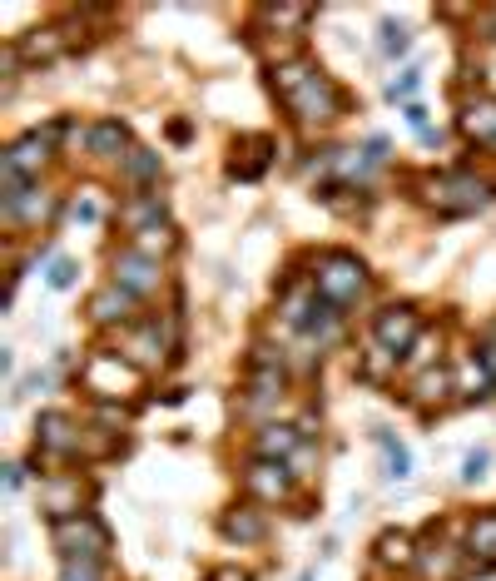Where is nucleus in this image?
<instances>
[{"instance_id": "f257e3e1", "label": "nucleus", "mask_w": 496, "mask_h": 581, "mask_svg": "<svg viewBox=\"0 0 496 581\" xmlns=\"http://www.w3.org/2000/svg\"><path fill=\"white\" fill-rule=\"evenodd\" d=\"M55 547L65 552V562H80V567H95L105 552H110V537L95 517H60L55 522Z\"/></svg>"}, {"instance_id": "f03ea898", "label": "nucleus", "mask_w": 496, "mask_h": 581, "mask_svg": "<svg viewBox=\"0 0 496 581\" xmlns=\"http://www.w3.org/2000/svg\"><path fill=\"white\" fill-rule=\"evenodd\" d=\"M338 105H343V95H338V90H333V80H328V75H318V70H313V75H308V80L288 95V110H293L303 125H328V120L338 115Z\"/></svg>"}, {"instance_id": "7ed1b4c3", "label": "nucleus", "mask_w": 496, "mask_h": 581, "mask_svg": "<svg viewBox=\"0 0 496 581\" xmlns=\"http://www.w3.org/2000/svg\"><path fill=\"white\" fill-rule=\"evenodd\" d=\"M363 284H368V274H363V264H358L353 254H328V259L318 264V293H323L328 303L358 298Z\"/></svg>"}, {"instance_id": "20e7f679", "label": "nucleus", "mask_w": 496, "mask_h": 581, "mask_svg": "<svg viewBox=\"0 0 496 581\" xmlns=\"http://www.w3.org/2000/svg\"><path fill=\"white\" fill-rule=\"evenodd\" d=\"M115 284L129 293H149L159 284V259H149V254H139V249L115 254Z\"/></svg>"}, {"instance_id": "39448f33", "label": "nucleus", "mask_w": 496, "mask_h": 581, "mask_svg": "<svg viewBox=\"0 0 496 581\" xmlns=\"http://www.w3.org/2000/svg\"><path fill=\"white\" fill-rule=\"evenodd\" d=\"M50 140H55V130L15 140V145L5 149V174H10V179H25V174H35V169L45 164V154H50Z\"/></svg>"}, {"instance_id": "423d86ee", "label": "nucleus", "mask_w": 496, "mask_h": 581, "mask_svg": "<svg viewBox=\"0 0 496 581\" xmlns=\"http://www.w3.org/2000/svg\"><path fill=\"white\" fill-rule=\"evenodd\" d=\"M377 348H387V353H402L407 343H412V333H417V313L412 308H387L382 318H377Z\"/></svg>"}, {"instance_id": "0eeeda50", "label": "nucleus", "mask_w": 496, "mask_h": 581, "mask_svg": "<svg viewBox=\"0 0 496 581\" xmlns=\"http://www.w3.org/2000/svg\"><path fill=\"white\" fill-rule=\"evenodd\" d=\"M244 487L253 492V497H263V502H278V497L288 492V467L263 457V462H253V467L244 472Z\"/></svg>"}, {"instance_id": "6e6552de", "label": "nucleus", "mask_w": 496, "mask_h": 581, "mask_svg": "<svg viewBox=\"0 0 496 581\" xmlns=\"http://www.w3.org/2000/svg\"><path fill=\"white\" fill-rule=\"evenodd\" d=\"M65 45H70V40H65V30L45 25V30H30V40L20 45V55H25V60H55Z\"/></svg>"}, {"instance_id": "1a4fd4ad", "label": "nucleus", "mask_w": 496, "mask_h": 581, "mask_svg": "<svg viewBox=\"0 0 496 581\" xmlns=\"http://www.w3.org/2000/svg\"><path fill=\"white\" fill-rule=\"evenodd\" d=\"M40 442H45L50 452H75V447H80V437H70V418H65V413H45V418H40Z\"/></svg>"}, {"instance_id": "9d476101", "label": "nucleus", "mask_w": 496, "mask_h": 581, "mask_svg": "<svg viewBox=\"0 0 496 581\" xmlns=\"http://www.w3.org/2000/svg\"><path fill=\"white\" fill-rule=\"evenodd\" d=\"M134 303V293L120 289V284H110L105 293H95V303H90V313L100 318V323H115V318H124V308Z\"/></svg>"}, {"instance_id": "9b49d317", "label": "nucleus", "mask_w": 496, "mask_h": 581, "mask_svg": "<svg viewBox=\"0 0 496 581\" xmlns=\"http://www.w3.org/2000/svg\"><path fill=\"white\" fill-rule=\"evenodd\" d=\"M124 145H129V130L115 125V120H105V125H95V130H90V149H95V154H105V159H115Z\"/></svg>"}, {"instance_id": "f8f14e48", "label": "nucleus", "mask_w": 496, "mask_h": 581, "mask_svg": "<svg viewBox=\"0 0 496 581\" xmlns=\"http://www.w3.org/2000/svg\"><path fill=\"white\" fill-rule=\"evenodd\" d=\"M159 214H164V199H159V194H144V199L124 204V224H129L134 234H144V229H149L144 219H154V224H159Z\"/></svg>"}, {"instance_id": "ddd939ff", "label": "nucleus", "mask_w": 496, "mask_h": 581, "mask_svg": "<svg viewBox=\"0 0 496 581\" xmlns=\"http://www.w3.org/2000/svg\"><path fill=\"white\" fill-rule=\"evenodd\" d=\"M467 547H472V557H482V562H496V517H477V522H472V537H467Z\"/></svg>"}, {"instance_id": "4468645a", "label": "nucleus", "mask_w": 496, "mask_h": 581, "mask_svg": "<svg viewBox=\"0 0 496 581\" xmlns=\"http://www.w3.org/2000/svg\"><path fill=\"white\" fill-rule=\"evenodd\" d=\"M293 447H298V433H293V428H263V442H258V452H263L268 462H283Z\"/></svg>"}, {"instance_id": "2eb2a0df", "label": "nucleus", "mask_w": 496, "mask_h": 581, "mask_svg": "<svg viewBox=\"0 0 496 581\" xmlns=\"http://www.w3.org/2000/svg\"><path fill=\"white\" fill-rule=\"evenodd\" d=\"M462 130H467V135H496V100H477V105H467Z\"/></svg>"}, {"instance_id": "dca6fc26", "label": "nucleus", "mask_w": 496, "mask_h": 581, "mask_svg": "<svg viewBox=\"0 0 496 581\" xmlns=\"http://www.w3.org/2000/svg\"><path fill=\"white\" fill-rule=\"evenodd\" d=\"M129 249H139V254H149V259H154V254H169V249H174V229L149 224L144 234H134V244H129Z\"/></svg>"}, {"instance_id": "f3484780", "label": "nucleus", "mask_w": 496, "mask_h": 581, "mask_svg": "<svg viewBox=\"0 0 496 581\" xmlns=\"http://www.w3.org/2000/svg\"><path fill=\"white\" fill-rule=\"evenodd\" d=\"M124 174H129V179H154V174H159V154H149V149L124 154Z\"/></svg>"}, {"instance_id": "a211bd4d", "label": "nucleus", "mask_w": 496, "mask_h": 581, "mask_svg": "<svg viewBox=\"0 0 496 581\" xmlns=\"http://www.w3.org/2000/svg\"><path fill=\"white\" fill-rule=\"evenodd\" d=\"M377 547H382V562H397V567L412 562V542H407V537H382Z\"/></svg>"}, {"instance_id": "6ab92c4d", "label": "nucleus", "mask_w": 496, "mask_h": 581, "mask_svg": "<svg viewBox=\"0 0 496 581\" xmlns=\"http://www.w3.org/2000/svg\"><path fill=\"white\" fill-rule=\"evenodd\" d=\"M224 532H229V537H244V542H253V537H263V522H258V517H229V522H224Z\"/></svg>"}, {"instance_id": "aec40b11", "label": "nucleus", "mask_w": 496, "mask_h": 581, "mask_svg": "<svg viewBox=\"0 0 496 581\" xmlns=\"http://www.w3.org/2000/svg\"><path fill=\"white\" fill-rule=\"evenodd\" d=\"M60 581H100V572H95V567H80V562H70Z\"/></svg>"}, {"instance_id": "412c9836", "label": "nucleus", "mask_w": 496, "mask_h": 581, "mask_svg": "<svg viewBox=\"0 0 496 581\" xmlns=\"http://www.w3.org/2000/svg\"><path fill=\"white\" fill-rule=\"evenodd\" d=\"M382 35H387V50H407V35H402V30H397V25H387V30H382Z\"/></svg>"}, {"instance_id": "4be33fe9", "label": "nucleus", "mask_w": 496, "mask_h": 581, "mask_svg": "<svg viewBox=\"0 0 496 581\" xmlns=\"http://www.w3.org/2000/svg\"><path fill=\"white\" fill-rule=\"evenodd\" d=\"M50 279H55V289H65V284L75 279V264H55V274H50Z\"/></svg>"}, {"instance_id": "5701e85b", "label": "nucleus", "mask_w": 496, "mask_h": 581, "mask_svg": "<svg viewBox=\"0 0 496 581\" xmlns=\"http://www.w3.org/2000/svg\"><path fill=\"white\" fill-rule=\"evenodd\" d=\"M214 581H248V577H244V572H219Z\"/></svg>"}]
</instances>
